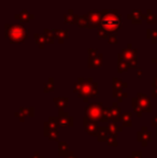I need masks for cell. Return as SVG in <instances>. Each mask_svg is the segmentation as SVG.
Wrapping results in <instances>:
<instances>
[{"label":"cell","instance_id":"1","mask_svg":"<svg viewBox=\"0 0 157 158\" xmlns=\"http://www.w3.org/2000/svg\"><path fill=\"white\" fill-rule=\"evenodd\" d=\"M73 92L82 98L84 102H88V98H94L98 96V84L92 79L79 77L78 82L74 84Z\"/></svg>","mask_w":157,"mask_h":158},{"label":"cell","instance_id":"2","mask_svg":"<svg viewBox=\"0 0 157 158\" xmlns=\"http://www.w3.org/2000/svg\"><path fill=\"white\" fill-rule=\"evenodd\" d=\"M99 28L105 30L109 35H116V31L122 28V16H119L118 10H105L102 21Z\"/></svg>","mask_w":157,"mask_h":158},{"label":"cell","instance_id":"3","mask_svg":"<svg viewBox=\"0 0 157 158\" xmlns=\"http://www.w3.org/2000/svg\"><path fill=\"white\" fill-rule=\"evenodd\" d=\"M85 116L89 117L90 119H94L100 123H107L110 122L109 117V108H105L101 102H95L90 103L84 110Z\"/></svg>","mask_w":157,"mask_h":158},{"label":"cell","instance_id":"4","mask_svg":"<svg viewBox=\"0 0 157 158\" xmlns=\"http://www.w3.org/2000/svg\"><path fill=\"white\" fill-rule=\"evenodd\" d=\"M4 37L10 41V43H19L24 42L28 38L29 29L24 27L23 25H8L4 26Z\"/></svg>","mask_w":157,"mask_h":158},{"label":"cell","instance_id":"5","mask_svg":"<svg viewBox=\"0 0 157 158\" xmlns=\"http://www.w3.org/2000/svg\"><path fill=\"white\" fill-rule=\"evenodd\" d=\"M127 87V83L123 82L122 80L114 77L113 79V97L118 99V102L123 101L124 98L127 97V93H124V88Z\"/></svg>","mask_w":157,"mask_h":158},{"label":"cell","instance_id":"6","mask_svg":"<svg viewBox=\"0 0 157 158\" xmlns=\"http://www.w3.org/2000/svg\"><path fill=\"white\" fill-rule=\"evenodd\" d=\"M103 56L102 54L97 52V50L89 48L88 50V67L89 68H100L102 66Z\"/></svg>","mask_w":157,"mask_h":158},{"label":"cell","instance_id":"7","mask_svg":"<svg viewBox=\"0 0 157 158\" xmlns=\"http://www.w3.org/2000/svg\"><path fill=\"white\" fill-rule=\"evenodd\" d=\"M88 21H89V28L98 27L100 26V23L102 21L103 11L100 10H92L87 13Z\"/></svg>","mask_w":157,"mask_h":158},{"label":"cell","instance_id":"8","mask_svg":"<svg viewBox=\"0 0 157 158\" xmlns=\"http://www.w3.org/2000/svg\"><path fill=\"white\" fill-rule=\"evenodd\" d=\"M83 126H84V130L87 135H96L97 131H98V123L94 119H90L89 117L84 116L83 118Z\"/></svg>","mask_w":157,"mask_h":158},{"label":"cell","instance_id":"9","mask_svg":"<svg viewBox=\"0 0 157 158\" xmlns=\"http://www.w3.org/2000/svg\"><path fill=\"white\" fill-rule=\"evenodd\" d=\"M137 101H138L140 108L142 109L143 112H152V104H151V99H150L149 96H147L145 94H142V93H138L136 97Z\"/></svg>","mask_w":157,"mask_h":158},{"label":"cell","instance_id":"10","mask_svg":"<svg viewBox=\"0 0 157 158\" xmlns=\"http://www.w3.org/2000/svg\"><path fill=\"white\" fill-rule=\"evenodd\" d=\"M137 140L142 144V146H147V143L152 141V133L150 131H147V127L143 126L141 128V131H139L137 133Z\"/></svg>","mask_w":157,"mask_h":158},{"label":"cell","instance_id":"11","mask_svg":"<svg viewBox=\"0 0 157 158\" xmlns=\"http://www.w3.org/2000/svg\"><path fill=\"white\" fill-rule=\"evenodd\" d=\"M122 116V109L118 106V102H113L109 108V117L110 122H119Z\"/></svg>","mask_w":157,"mask_h":158},{"label":"cell","instance_id":"12","mask_svg":"<svg viewBox=\"0 0 157 158\" xmlns=\"http://www.w3.org/2000/svg\"><path fill=\"white\" fill-rule=\"evenodd\" d=\"M122 55H123L124 59L128 63L132 60H136L137 59V48H132V44L129 43L127 45V48H124L123 52H122Z\"/></svg>","mask_w":157,"mask_h":158},{"label":"cell","instance_id":"13","mask_svg":"<svg viewBox=\"0 0 157 158\" xmlns=\"http://www.w3.org/2000/svg\"><path fill=\"white\" fill-rule=\"evenodd\" d=\"M127 19H130L132 22V24H141L143 19V14L142 11L140 9H136V10H132L129 14L127 15Z\"/></svg>","mask_w":157,"mask_h":158},{"label":"cell","instance_id":"14","mask_svg":"<svg viewBox=\"0 0 157 158\" xmlns=\"http://www.w3.org/2000/svg\"><path fill=\"white\" fill-rule=\"evenodd\" d=\"M109 135H110L109 128H108V127L102 126V127H99L98 128V131H97V133H96L95 137L97 138V140H98L99 142H107Z\"/></svg>","mask_w":157,"mask_h":158},{"label":"cell","instance_id":"15","mask_svg":"<svg viewBox=\"0 0 157 158\" xmlns=\"http://www.w3.org/2000/svg\"><path fill=\"white\" fill-rule=\"evenodd\" d=\"M129 68H130L129 63L124 59L123 55H122L121 53H118V73L125 72V71H127Z\"/></svg>","mask_w":157,"mask_h":158},{"label":"cell","instance_id":"16","mask_svg":"<svg viewBox=\"0 0 157 158\" xmlns=\"http://www.w3.org/2000/svg\"><path fill=\"white\" fill-rule=\"evenodd\" d=\"M44 137L52 141H59V132L58 129L53 128H44Z\"/></svg>","mask_w":157,"mask_h":158},{"label":"cell","instance_id":"17","mask_svg":"<svg viewBox=\"0 0 157 158\" xmlns=\"http://www.w3.org/2000/svg\"><path fill=\"white\" fill-rule=\"evenodd\" d=\"M34 15L30 14L29 12H28L27 10H23L21 11V13H19V14L15 15V19H19V22H21L22 24L24 23H28V22H30L31 19H34Z\"/></svg>","mask_w":157,"mask_h":158},{"label":"cell","instance_id":"18","mask_svg":"<svg viewBox=\"0 0 157 158\" xmlns=\"http://www.w3.org/2000/svg\"><path fill=\"white\" fill-rule=\"evenodd\" d=\"M71 151H69V146H68V143L65 141H59L58 142V154L59 156L61 157H66L68 155L71 154Z\"/></svg>","mask_w":157,"mask_h":158},{"label":"cell","instance_id":"19","mask_svg":"<svg viewBox=\"0 0 157 158\" xmlns=\"http://www.w3.org/2000/svg\"><path fill=\"white\" fill-rule=\"evenodd\" d=\"M64 19H65L66 24H71V25H73V24H78L80 16H78L76 14H74V11L71 9V10H69V12H68L67 14H65Z\"/></svg>","mask_w":157,"mask_h":158},{"label":"cell","instance_id":"20","mask_svg":"<svg viewBox=\"0 0 157 158\" xmlns=\"http://www.w3.org/2000/svg\"><path fill=\"white\" fill-rule=\"evenodd\" d=\"M69 99L68 98H63V97H56L54 98V103L56 106V108L58 109V111H64L68 106Z\"/></svg>","mask_w":157,"mask_h":158},{"label":"cell","instance_id":"21","mask_svg":"<svg viewBox=\"0 0 157 158\" xmlns=\"http://www.w3.org/2000/svg\"><path fill=\"white\" fill-rule=\"evenodd\" d=\"M131 113L130 112H125L122 114L121 119L118 123H121L122 127H131L132 122H131Z\"/></svg>","mask_w":157,"mask_h":158},{"label":"cell","instance_id":"22","mask_svg":"<svg viewBox=\"0 0 157 158\" xmlns=\"http://www.w3.org/2000/svg\"><path fill=\"white\" fill-rule=\"evenodd\" d=\"M53 31L55 33V37L58 40L59 43H64L66 39H68V30H63V29H53Z\"/></svg>","mask_w":157,"mask_h":158},{"label":"cell","instance_id":"23","mask_svg":"<svg viewBox=\"0 0 157 158\" xmlns=\"http://www.w3.org/2000/svg\"><path fill=\"white\" fill-rule=\"evenodd\" d=\"M108 128H109L110 133H115V135L122 132V130H123V127L118 122H110L109 125H108Z\"/></svg>","mask_w":157,"mask_h":158},{"label":"cell","instance_id":"24","mask_svg":"<svg viewBox=\"0 0 157 158\" xmlns=\"http://www.w3.org/2000/svg\"><path fill=\"white\" fill-rule=\"evenodd\" d=\"M74 125V118L72 116L64 117L59 118V127H73Z\"/></svg>","mask_w":157,"mask_h":158},{"label":"cell","instance_id":"25","mask_svg":"<svg viewBox=\"0 0 157 158\" xmlns=\"http://www.w3.org/2000/svg\"><path fill=\"white\" fill-rule=\"evenodd\" d=\"M35 41H36V43L39 45L40 48H43L44 45L48 43L45 35H40V33H36V35H35Z\"/></svg>","mask_w":157,"mask_h":158},{"label":"cell","instance_id":"26","mask_svg":"<svg viewBox=\"0 0 157 158\" xmlns=\"http://www.w3.org/2000/svg\"><path fill=\"white\" fill-rule=\"evenodd\" d=\"M143 19H147L149 24H156L157 23V16L156 14H153L151 9H149L147 12V15H143Z\"/></svg>","mask_w":157,"mask_h":158},{"label":"cell","instance_id":"27","mask_svg":"<svg viewBox=\"0 0 157 158\" xmlns=\"http://www.w3.org/2000/svg\"><path fill=\"white\" fill-rule=\"evenodd\" d=\"M76 25H78L79 27H81V28H89V21H88L87 14L80 16L79 21H78V24H76Z\"/></svg>","mask_w":157,"mask_h":158},{"label":"cell","instance_id":"28","mask_svg":"<svg viewBox=\"0 0 157 158\" xmlns=\"http://www.w3.org/2000/svg\"><path fill=\"white\" fill-rule=\"evenodd\" d=\"M131 104H132V109H134V113L137 114V116H138V117H142L143 111H142V109L140 108V106H139V103H138V101H137L136 97L131 99Z\"/></svg>","mask_w":157,"mask_h":158},{"label":"cell","instance_id":"29","mask_svg":"<svg viewBox=\"0 0 157 158\" xmlns=\"http://www.w3.org/2000/svg\"><path fill=\"white\" fill-rule=\"evenodd\" d=\"M147 37L152 40V43H157V28H149L147 30Z\"/></svg>","mask_w":157,"mask_h":158},{"label":"cell","instance_id":"30","mask_svg":"<svg viewBox=\"0 0 157 158\" xmlns=\"http://www.w3.org/2000/svg\"><path fill=\"white\" fill-rule=\"evenodd\" d=\"M44 35H45L46 37V40H48V43H53V42L55 41V39H56V37H55V33L53 31V29H48V28H45L44 29Z\"/></svg>","mask_w":157,"mask_h":158},{"label":"cell","instance_id":"31","mask_svg":"<svg viewBox=\"0 0 157 158\" xmlns=\"http://www.w3.org/2000/svg\"><path fill=\"white\" fill-rule=\"evenodd\" d=\"M55 89V86H54V79L53 77H50L48 79V83L44 84V88H43V92L44 93H50L53 92Z\"/></svg>","mask_w":157,"mask_h":158},{"label":"cell","instance_id":"32","mask_svg":"<svg viewBox=\"0 0 157 158\" xmlns=\"http://www.w3.org/2000/svg\"><path fill=\"white\" fill-rule=\"evenodd\" d=\"M116 137L118 135L115 133H110L109 137H108V140H107V143L109 146H118V140H116Z\"/></svg>","mask_w":157,"mask_h":158},{"label":"cell","instance_id":"33","mask_svg":"<svg viewBox=\"0 0 157 158\" xmlns=\"http://www.w3.org/2000/svg\"><path fill=\"white\" fill-rule=\"evenodd\" d=\"M21 110H22V112H23V114L25 115V117L26 116H29V117H34L35 116L34 108H26V109L21 108Z\"/></svg>","mask_w":157,"mask_h":158},{"label":"cell","instance_id":"34","mask_svg":"<svg viewBox=\"0 0 157 158\" xmlns=\"http://www.w3.org/2000/svg\"><path fill=\"white\" fill-rule=\"evenodd\" d=\"M98 37L100 38V39H109L110 35L108 32H105V30H102L101 28H99L98 29Z\"/></svg>","mask_w":157,"mask_h":158},{"label":"cell","instance_id":"35","mask_svg":"<svg viewBox=\"0 0 157 158\" xmlns=\"http://www.w3.org/2000/svg\"><path fill=\"white\" fill-rule=\"evenodd\" d=\"M108 42H109V44H118V37H116L115 33L114 35H110Z\"/></svg>","mask_w":157,"mask_h":158},{"label":"cell","instance_id":"36","mask_svg":"<svg viewBox=\"0 0 157 158\" xmlns=\"http://www.w3.org/2000/svg\"><path fill=\"white\" fill-rule=\"evenodd\" d=\"M142 152H140V151H134V152L131 153V155L130 156H128V158H142Z\"/></svg>","mask_w":157,"mask_h":158},{"label":"cell","instance_id":"37","mask_svg":"<svg viewBox=\"0 0 157 158\" xmlns=\"http://www.w3.org/2000/svg\"><path fill=\"white\" fill-rule=\"evenodd\" d=\"M15 116L19 117V121H21V122H24V121H25V115L23 114V112H22L21 109H19V110L17 111V112H15Z\"/></svg>","mask_w":157,"mask_h":158},{"label":"cell","instance_id":"38","mask_svg":"<svg viewBox=\"0 0 157 158\" xmlns=\"http://www.w3.org/2000/svg\"><path fill=\"white\" fill-rule=\"evenodd\" d=\"M69 116V113L65 112V111H58V117L59 118H64V117Z\"/></svg>","mask_w":157,"mask_h":158},{"label":"cell","instance_id":"39","mask_svg":"<svg viewBox=\"0 0 157 158\" xmlns=\"http://www.w3.org/2000/svg\"><path fill=\"white\" fill-rule=\"evenodd\" d=\"M152 126L156 127V128H157V113H156L155 116H154L153 118H152Z\"/></svg>","mask_w":157,"mask_h":158},{"label":"cell","instance_id":"40","mask_svg":"<svg viewBox=\"0 0 157 158\" xmlns=\"http://www.w3.org/2000/svg\"><path fill=\"white\" fill-rule=\"evenodd\" d=\"M30 158H44V157L40 155V153L38 152V151H36V152L34 153V155H32V156L30 157Z\"/></svg>","mask_w":157,"mask_h":158},{"label":"cell","instance_id":"41","mask_svg":"<svg viewBox=\"0 0 157 158\" xmlns=\"http://www.w3.org/2000/svg\"><path fill=\"white\" fill-rule=\"evenodd\" d=\"M137 77H138L139 79L142 77V70H141V69H137Z\"/></svg>","mask_w":157,"mask_h":158},{"label":"cell","instance_id":"42","mask_svg":"<svg viewBox=\"0 0 157 158\" xmlns=\"http://www.w3.org/2000/svg\"><path fill=\"white\" fill-rule=\"evenodd\" d=\"M152 86H153V88H157V75L155 77H154V81H153V84H152Z\"/></svg>","mask_w":157,"mask_h":158},{"label":"cell","instance_id":"43","mask_svg":"<svg viewBox=\"0 0 157 158\" xmlns=\"http://www.w3.org/2000/svg\"><path fill=\"white\" fill-rule=\"evenodd\" d=\"M152 97L157 98V88H153V90H152Z\"/></svg>","mask_w":157,"mask_h":158},{"label":"cell","instance_id":"44","mask_svg":"<svg viewBox=\"0 0 157 158\" xmlns=\"http://www.w3.org/2000/svg\"><path fill=\"white\" fill-rule=\"evenodd\" d=\"M64 158H78V157H76V156H74L73 152H72L70 155H68V156H66V157H64Z\"/></svg>","mask_w":157,"mask_h":158},{"label":"cell","instance_id":"45","mask_svg":"<svg viewBox=\"0 0 157 158\" xmlns=\"http://www.w3.org/2000/svg\"><path fill=\"white\" fill-rule=\"evenodd\" d=\"M152 63L155 64L156 66H157V58H153V59H152Z\"/></svg>","mask_w":157,"mask_h":158},{"label":"cell","instance_id":"46","mask_svg":"<svg viewBox=\"0 0 157 158\" xmlns=\"http://www.w3.org/2000/svg\"><path fill=\"white\" fill-rule=\"evenodd\" d=\"M88 158H93V156H89V157H88Z\"/></svg>","mask_w":157,"mask_h":158},{"label":"cell","instance_id":"47","mask_svg":"<svg viewBox=\"0 0 157 158\" xmlns=\"http://www.w3.org/2000/svg\"><path fill=\"white\" fill-rule=\"evenodd\" d=\"M156 129H157V128H156ZM156 135H157V131H156Z\"/></svg>","mask_w":157,"mask_h":158}]
</instances>
